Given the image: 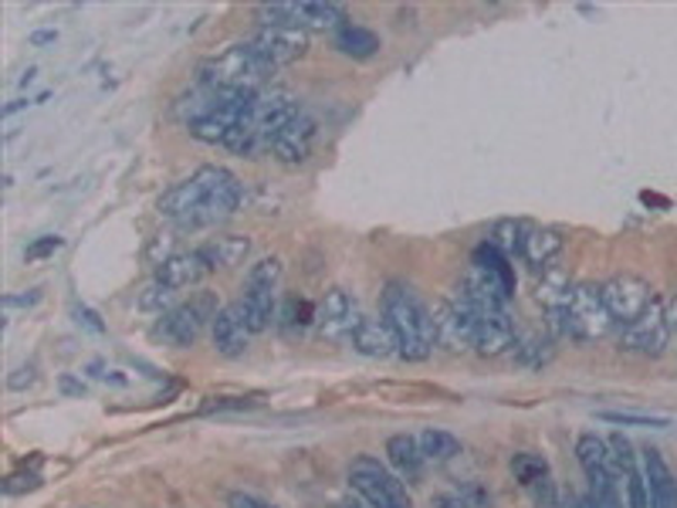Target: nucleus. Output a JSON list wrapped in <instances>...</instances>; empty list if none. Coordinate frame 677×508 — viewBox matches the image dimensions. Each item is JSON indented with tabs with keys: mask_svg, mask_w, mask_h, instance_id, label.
Returning a JSON list of instances; mask_svg holds the SVG:
<instances>
[{
	"mask_svg": "<svg viewBox=\"0 0 677 508\" xmlns=\"http://www.w3.org/2000/svg\"><path fill=\"white\" fill-rule=\"evenodd\" d=\"M241 207V184L224 166H200L184 184L159 197V214L187 231L214 228Z\"/></svg>",
	"mask_w": 677,
	"mask_h": 508,
	"instance_id": "1",
	"label": "nucleus"
},
{
	"mask_svg": "<svg viewBox=\"0 0 677 508\" xmlns=\"http://www.w3.org/2000/svg\"><path fill=\"white\" fill-rule=\"evenodd\" d=\"M379 316L390 325L393 339H397V353L410 363H423L434 346H437V335H434V319L431 309L417 299V291L403 281H390L384 288V299H379Z\"/></svg>",
	"mask_w": 677,
	"mask_h": 508,
	"instance_id": "2",
	"label": "nucleus"
},
{
	"mask_svg": "<svg viewBox=\"0 0 677 508\" xmlns=\"http://www.w3.org/2000/svg\"><path fill=\"white\" fill-rule=\"evenodd\" d=\"M299 102H295L288 92H278V89H271V92H258L251 99V106L244 109V115H241V122H237V130L227 136V150L231 153H237V156H247V159H254L258 153H265V150H271V143H275V136L285 130V125L299 115Z\"/></svg>",
	"mask_w": 677,
	"mask_h": 508,
	"instance_id": "3",
	"label": "nucleus"
},
{
	"mask_svg": "<svg viewBox=\"0 0 677 508\" xmlns=\"http://www.w3.org/2000/svg\"><path fill=\"white\" fill-rule=\"evenodd\" d=\"M278 68L251 45V41H237L218 58L200 65L197 81L210 92H262V85L275 75Z\"/></svg>",
	"mask_w": 677,
	"mask_h": 508,
	"instance_id": "4",
	"label": "nucleus"
},
{
	"mask_svg": "<svg viewBox=\"0 0 677 508\" xmlns=\"http://www.w3.org/2000/svg\"><path fill=\"white\" fill-rule=\"evenodd\" d=\"M548 322L576 343H597L613 329V316L597 285H573L566 302L559 309H548Z\"/></svg>",
	"mask_w": 677,
	"mask_h": 508,
	"instance_id": "5",
	"label": "nucleus"
},
{
	"mask_svg": "<svg viewBox=\"0 0 677 508\" xmlns=\"http://www.w3.org/2000/svg\"><path fill=\"white\" fill-rule=\"evenodd\" d=\"M258 27H295V31H338L349 24L346 8L322 4V0H302V4H262L254 11Z\"/></svg>",
	"mask_w": 677,
	"mask_h": 508,
	"instance_id": "6",
	"label": "nucleus"
},
{
	"mask_svg": "<svg viewBox=\"0 0 677 508\" xmlns=\"http://www.w3.org/2000/svg\"><path fill=\"white\" fill-rule=\"evenodd\" d=\"M349 485L369 508H413L407 485L369 454L349 464Z\"/></svg>",
	"mask_w": 677,
	"mask_h": 508,
	"instance_id": "7",
	"label": "nucleus"
},
{
	"mask_svg": "<svg viewBox=\"0 0 677 508\" xmlns=\"http://www.w3.org/2000/svg\"><path fill=\"white\" fill-rule=\"evenodd\" d=\"M281 275H285V268L278 258H265L258 265H251L247 281H244V299H241V312H244L251 332H265L271 325Z\"/></svg>",
	"mask_w": 677,
	"mask_h": 508,
	"instance_id": "8",
	"label": "nucleus"
},
{
	"mask_svg": "<svg viewBox=\"0 0 677 508\" xmlns=\"http://www.w3.org/2000/svg\"><path fill=\"white\" fill-rule=\"evenodd\" d=\"M670 343V322H667V309L661 299H654V306L633 319L630 325L620 329V350L637 353V356H661Z\"/></svg>",
	"mask_w": 677,
	"mask_h": 508,
	"instance_id": "9",
	"label": "nucleus"
},
{
	"mask_svg": "<svg viewBox=\"0 0 677 508\" xmlns=\"http://www.w3.org/2000/svg\"><path fill=\"white\" fill-rule=\"evenodd\" d=\"M600 291H603V302H607L613 322H620V325H630L633 319H641L657 299L654 288L637 275H617L607 285H600Z\"/></svg>",
	"mask_w": 677,
	"mask_h": 508,
	"instance_id": "10",
	"label": "nucleus"
},
{
	"mask_svg": "<svg viewBox=\"0 0 677 508\" xmlns=\"http://www.w3.org/2000/svg\"><path fill=\"white\" fill-rule=\"evenodd\" d=\"M210 299H193V302H184V306H174L166 316H159V325H156V335L166 339L169 346H193L200 332H203V322L214 319L218 312H210Z\"/></svg>",
	"mask_w": 677,
	"mask_h": 508,
	"instance_id": "11",
	"label": "nucleus"
},
{
	"mask_svg": "<svg viewBox=\"0 0 677 508\" xmlns=\"http://www.w3.org/2000/svg\"><path fill=\"white\" fill-rule=\"evenodd\" d=\"M576 461L589 482V492H613L617 485V468H613V454L610 444L597 434H579L576 441Z\"/></svg>",
	"mask_w": 677,
	"mask_h": 508,
	"instance_id": "12",
	"label": "nucleus"
},
{
	"mask_svg": "<svg viewBox=\"0 0 677 508\" xmlns=\"http://www.w3.org/2000/svg\"><path fill=\"white\" fill-rule=\"evenodd\" d=\"M610 454H613V468H617V485L626 495V508H651V492H647V478L637 468V454H633V444L623 434H613L610 441Z\"/></svg>",
	"mask_w": 677,
	"mask_h": 508,
	"instance_id": "13",
	"label": "nucleus"
},
{
	"mask_svg": "<svg viewBox=\"0 0 677 508\" xmlns=\"http://www.w3.org/2000/svg\"><path fill=\"white\" fill-rule=\"evenodd\" d=\"M251 45L258 48L275 68L299 62L309 52V34L306 31H295V27H258L251 37Z\"/></svg>",
	"mask_w": 677,
	"mask_h": 508,
	"instance_id": "14",
	"label": "nucleus"
},
{
	"mask_svg": "<svg viewBox=\"0 0 677 508\" xmlns=\"http://www.w3.org/2000/svg\"><path fill=\"white\" fill-rule=\"evenodd\" d=\"M315 136H319V122H315V115L312 112H306V109H299V115H295L285 130L275 136V143H271V153L281 159V163H306L309 156H312V150H315Z\"/></svg>",
	"mask_w": 677,
	"mask_h": 508,
	"instance_id": "15",
	"label": "nucleus"
},
{
	"mask_svg": "<svg viewBox=\"0 0 677 508\" xmlns=\"http://www.w3.org/2000/svg\"><path fill=\"white\" fill-rule=\"evenodd\" d=\"M251 329H247V319L241 312V302L234 306H224L218 309L214 316V325H210V339H214V350L224 356V360H237L247 353V343H251Z\"/></svg>",
	"mask_w": 677,
	"mask_h": 508,
	"instance_id": "16",
	"label": "nucleus"
},
{
	"mask_svg": "<svg viewBox=\"0 0 677 508\" xmlns=\"http://www.w3.org/2000/svg\"><path fill=\"white\" fill-rule=\"evenodd\" d=\"M210 275V265L203 262L200 251H184V254H169L156 265V281L166 285V288H190V285H200L203 278Z\"/></svg>",
	"mask_w": 677,
	"mask_h": 508,
	"instance_id": "17",
	"label": "nucleus"
},
{
	"mask_svg": "<svg viewBox=\"0 0 677 508\" xmlns=\"http://www.w3.org/2000/svg\"><path fill=\"white\" fill-rule=\"evenodd\" d=\"M363 316H356V306L353 299L343 291V288H329L325 291V302H322V312H319V322H322V335L325 339H343V335H353L356 322Z\"/></svg>",
	"mask_w": 677,
	"mask_h": 508,
	"instance_id": "18",
	"label": "nucleus"
},
{
	"mask_svg": "<svg viewBox=\"0 0 677 508\" xmlns=\"http://www.w3.org/2000/svg\"><path fill=\"white\" fill-rule=\"evenodd\" d=\"M644 478L651 492V508H677V478L657 448L644 451Z\"/></svg>",
	"mask_w": 677,
	"mask_h": 508,
	"instance_id": "19",
	"label": "nucleus"
},
{
	"mask_svg": "<svg viewBox=\"0 0 677 508\" xmlns=\"http://www.w3.org/2000/svg\"><path fill=\"white\" fill-rule=\"evenodd\" d=\"M349 339H353L356 353H363L369 360H387L397 353V339L384 319H359Z\"/></svg>",
	"mask_w": 677,
	"mask_h": 508,
	"instance_id": "20",
	"label": "nucleus"
},
{
	"mask_svg": "<svg viewBox=\"0 0 677 508\" xmlns=\"http://www.w3.org/2000/svg\"><path fill=\"white\" fill-rule=\"evenodd\" d=\"M387 457L393 464V475L407 485H417L423 478V464H428V457H423L417 438L410 434H393L387 441Z\"/></svg>",
	"mask_w": 677,
	"mask_h": 508,
	"instance_id": "21",
	"label": "nucleus"
},
{
	"mask_svg": "<svg viewBox=\"0 0 677 508\" xmlns=\"http://www.w3.org/2000/svg\"><path fill=\"white\" fill-rule=\"evenodd\" d=\"M563 247H566V241H563L559 231H553V228H532L529 238H525V247H522V258H525V265H532L535 272L545 275L548 268H553V262L563 254Z\"/></svg>",
	"mask_w": 677,
	"mask_h": 508,
	"instance_id": "22",
	"label": "nucleus"
},
{
	"mask_svg": "<svg viewBox=\"0 0 677 508\" xmlns=\"http://www.w3.org/2000/svg\"><path fill=\"white\" fill-rule=\"evenodd\" d=\"M203 254V262L210 265V272L218 268H237L244 265V258L251 254V238L247 234H224V238H214L207 241L203 247H197Z\"/></svg>",
	"mask_w": 677,
	"mask_h": 508,
	"instance_id": "23",
	"label": "nucleus"
},
{
	"mask_svg": "<svg viewBox=\"0 0 677 508\" xmlns=\"http://www.w3.org/2000/svg\"><path fill=\"white\" fill-rule=\"evenodd\" d=\"M475 268H481L485 275H491L498 281V288L504 291V299H512L515 295V268H512V258L501 254L495 244H478L475 247Z\"/></svg>",
	"mask_w": 677,
	"mask_h": 508,
	"instance_id": "24",
	"label": "nucleus"
},
{
	"mask_svg": "<svg viewBox=\"0 0 677 508\" xmlns=\"http://www.w3.org/2000/svg\"><path fill=\"white\" fill-rule=\"evenodd\" d=\"M335 48L338 52H343L346 58H356V62H366V58H373L379 48H384V45H379V37L369 31V27H363V24H343V27H338L335 31Z\"/></svg>",
	"mask_w": 677,
	"mask_h": 508,
	"instance_id": "25",
	"label": "nucleus"
},
{
	"mask_svg": "<svg viewBox=\"0 0 677 508\" xmlns=\"http://www.w3.org/2000/svg\"><path fill=\"white\" fill-rule=\"evenodd\" d=\"M417 444H420V451L428 461H451V457L460 454V441L451 431H441V428H423L417 434Z\"/></svg>",
	"mask_w": 677,
	"mask_h": 508,
	"instance_id": "26",
	"label": "nucleus"
},
{
	"mask_svg": "<svg viewBox=\"0 0 677 508\" xmlns=\"http://www.w3.org/2000/svg\"><path fill=\"white\" fill-rule=\"evenodd\" d=\"M529 231L532 228L525 221H498L491 238H488V244H495L501 254H508V258H512V254H519V258H522V247H525Z\"/></svg>",
	"mask_w": 677,
	"mask_h": 508,
	"instance_id": "27",
	"label": "nucleus"
},
{
	"mask_svg": "<svg viewBox=\"0 0 677 508\" xmlns=\"http://www.w3.org/2000/svg\"><path fill=\"white\" fill-rule=\"evenodd\" d=\"M512 475L515 482H522L525 488L539 485L542 478H548V461L542 454H532V451H522L512 457Z\"/></svg>",
	"mask_w": 677,
	"mask_h": 508,
	"instance_id": "28",
	"label": "nucleus"
},
{
	"mask_svg": "<svg viewBox=\"0 0 677 508\" xmlns=\"http://www.w3.org/2000/svg\"><path fill=\"white\" fill-rule=\"evenodd\" d=\"M174 288H166V285H159L156 278H153V285L149 288H143V295H140V309L143 312H159V316H166L169 312V306H174Z\"/></svg>",
	"mask_w": 677,
	"mask_h": 508,
	"instance_id": "29",
	"label": "nucleus"
},
{
	"mask_svg": "<svg viewBox=\"0 0 677 508\" xmlns=\"http://www.w3.org/2000/svg\"><path fill=\"white\" fill-rule=\"evenodd\" d=\"M532 495H535V508H569L566 495L556 488L553 478H542L539 485H532Z\"/></svg>",
	"mask_w": 677,
	"mask_h": 508,
	"instance_id": "30",
	"label": "nucleus"
},
{
	"mask_svg": "<svg viewBox=\"0 0 677 508\" xmlns=\"http://www.w3.org/2000/svg\"><path fill=\"white\" fill-rule=\"evenodd\" d=\"M62 247H65V238L45 234V238H37V241H31V244L24 247V258H27V262H45V258H52V254L62 251Z\"/></svg>",
	"mask_w": 677,
	"mask_h": 508,
	"instance_id": "31",
	"label": "nucleus"
},
{
	"mask_svg": "<svg viewBox=\"0 0 677 508\" xmlns=\"http://www.w3.org/2000/svg\"><path fill=\"white\" fill-rule=\"evenodd\" d=\"M607 423H641V428H667V417H651V413H617V410H603L600 413Z\"/></svg>",
	"mask_w": 677,
	"mask_h": 508,
	"instance_id": "32",
	"label": "nucleus"
},
{
	"mask_svg": "<svg viewBox=\"0 0 677 508\" xmlns=\"http://www.w3.org/2000/svg\"><path fill=\"white\" fill-rule=\"evenodd\" d=\"M37 384V363H24V366H18L11 376H8V387L11 390H27V387H34Z\"/></svg>",
	"mask_w": 677,
	"mask_h": 508,
	"instance_id": "33",
	"label": "nucleus"
},
{
	"mask_svg": "<svg viewBox=\"0 0 677 508\" xmlns=\"http://www.w3.org/2000/svg\"><path fill=\"white\" fill-rule=\"evenodd\" d=\"M37 485H41L37 475H11V478L4 482V492H8V495H21V492H34Z\"/></svg>",
	"mask_w": 677,
	"mask_h": 508,
	"instance_id": "34",
	"label": "nucleus"
},
{
	"mask_svg": "<svg viewBox=\"0 0 677 508\" xmlns=\"http://www.w3.org/2000/svg\"><path fill=\"white\" fill-rule=\"evenodd\" d=\"M589 501H592V508H626L620 501V488H613V492H589Z\"/></svg>",
	"mask_w": 677,
	"mask_h": 508,
	"instance_id": "35",
	"label": "nucleus"
},
{
	"mask_svg": "<svg viewBox=\"0 0 677 508\" xmlns=\"http://www.w3.org/2000/svg\"><path fill=\"white\" fill-rule=\"evenodd\" d=\"M37 302H41V288H31L27 295H8V299H4V306H8V309H14V306L31 309V306H37Z\"/></svg>",
	"mask_w": 677,
	"mask_h": 508,
	"instance_id": "36",
	"label": "nucleus"
},
{
	"mask_svg": "<svg viewBox=\"0 0 677 508\" xmlns=\"http://www.w3.org/2000/svg\"><path fill=\"white\" fill-rule=\"evenodd\" d=\"M231 508H275L262 498H254V495H244V492H234L231 495Z\"/></svg>",
	"mask_w": 677,
	"mask_h": 508,
	"instance_id": "37",
	"label": "nucleus"
},
{
	"mask_svg": "<svg viewBox=\"0 0 677 508\" xmlns=\"http://www.w3.org/2000/svg\"><path fill=\"white\" fill-rule=\"evenodd\" d=\"M434 505L437 508H471L468 501H464V495H437Z\"/></svg>",
	"mask_w": 677,
	"mask_h": 508,
	"instance_id": "38",
	"label": "nucleus"
},
{
	"mask_svg": "<svg viewBox=\"0 0 677 508\" xmlns=\"http://www.w3.org/2000/svg\"><path fill=\"white\" fill-rule=\"evenodd\" d=\"M78 322H85V325H89L92 332H102L106 325L99 322V316L92 312V309H78Z\"/></svg>",
	"mask_w": 677,
	"mask_h": 508,
	"instance_id": "39",
	"label": "nucleus"
},
{
	"mask_svg": "<svg viewBox=\"0 0 677 508\" xmlns=\"http://www.w3.org/2000/svg\"><path fill=\"white\" fill-rule=\"evenodd\" d=\"M664 309H667V322H670V332H674L677 329V291L670 295V302Z\"/></svg>",
	"mask_w": 677,
	"mask_h": 508,
	"instance_id": "40",
	"label": "nucleus"
},
{
	"mask_svg": "<svg viewBox=\"0 0 677 508\" xmlns=\"http://www.w3.org/2000/svg\"><path fill=\"white\" fill-rule=\"evenodd\" d=\"M62 390H65V394H85V387H81V384H75L71 376H62Z\"/></svg>",
	"mask_w": 677,
	"mask_h": 508,
	"instance_id": "41",
	"label": "nucleus"
},
{
	"mask_svg": "<svg viewBox=\"0 0 677 508\" xmlns=\"http://www.w3.org/2000/svg\"><path fill=\"white\" fill-rule=\"evenodd\" d=\"M55 37H58L55 31H37V34H31L34 45H48V41H55Z\"/></svg>",
	"mask_w": 677,
	"mask_h": 508,
	"instance_id": "42",
	"label": "nucleus"
},
{
	"mask_svg": "<svg viewBox=\"0 0 677 508\" xmlns=\"http://www.w3.org/2000/svg\"><path fill=\"white\" fill-rule=\"evenodd\" d=\"M338 508H363V505H356V501H338Z\"/></svg>",
	"mask_w": 677,
	"mask_h": 508,
	"instance_id": "43",
	"label": "nucleus"
}]
</instances>
